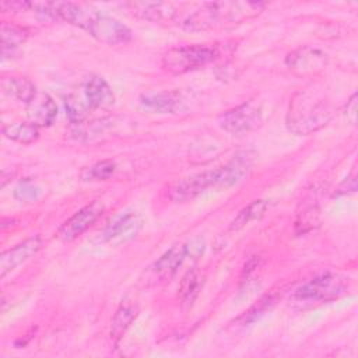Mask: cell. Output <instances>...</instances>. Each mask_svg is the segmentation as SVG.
Here are the masks:
<instances>
[{
  "instance_id": "7",
  "label": "cell",
  "mask_w": 358,
  "mask_h": 358,
  "mask_svg": "<svg viewBox=\"0 0 358 358\" xmlns=\"http://www.w3.org/2000/svg\"><path fill=\"white\" fill-rule=\"evenodd\" d=\"M220 126L235 136L246 134L262 123V109L255 102H246L224 112L220 119Z\"/></svg>"
},
{
  "instance_id": "26",
  "label": "cell",
  "mask_w": 358,
  "mask_h": 358,
  "mask_svg": "<svg viewBox=\"0 0 358 358\" xmlns=\"http://www.w3.org/2000/svg\"><path fill=\"white\" fill-rule=\"evenodd\" d=\"M87 109H90L87 102H83L76 95H70L66 98V113L69 115V119L71 120L73 124L84 122Z\"/></svg>"
},
{
  "instance_id": "13",
  "label": "cell",
  "mask_w": 358,
  "mask_h": 358,
  "mask_svg": "<svg viewBox=\"0 0 358 358\" xmlns=\"http://www.w3.org/2000/svg\"><path fill=\"white\" fill-rule=\"evenodd\" d=\"M84 98L90 109H106L113 105L115 95L105 78L92 76L84 84Z\"/></svg>"
},
{
  "instance_id": "11",
  "label": "cell",
  "mask_w": 358,
  "mask_h": 358,
  "mask_svg": "<svg viewBox=\"0 0 358 358\" xmlns=\"http://www.w3.org/2000/svg\"><path fill=\"white\" fill-rule=\"evenodd\" d=\"M327 63V57L323 52L305 46L291 52L287 59L285 64L289 70L296 71L299 74H312L322 70Z\"/></svg>"
},
{
  "instance_id": "3",
  "label": "cell",
  "mask_w": 358,
  "mask_h": 358,
  "mask_svg": "<svg viewBox=\"0 0 358 358\" xmlns=\"http://www.w3.org/2000/svg\"><path fill=\"white\" fill-rule=\"evenodd\" d=\"M264 3L260 1H213L201 4L192 13L182 27L186 31L200 32L215 28H228L257 17Z\"/></svg>"
},
{
  "instance_id": "6",
  "label": "cell",
  "mask_w": 358,
  "mask_h": 358,
  "mask_svg": "<svg viewBox=\"0 0 358 358\" xmlns=\"http://www.w3.org/2000/svg\"><path fill=\"white\" fill-rule=\"evenodd\" d=\"M348 289V278L337 273H323L313 277L295 291L299 301H331L341 296Z\"/></svg>"
},
{
  "instance_id": "9",
  "label": "cell",
  "mask_w": 358,
  "mask_h": 358,
  "mask_svg": "<svg viewBox=\"0 0 358 358\" xmlns=\"http://www.w3.org/2000/svg\"><path fill=\"white\" fill-rule=\"evenodd\" d=\"M105 206L95 200L80 208L71 215L57 231V238L63 242H70L84 234L103 213Z\"/></svg>"
},
{
  "instance_id": "14",
  "label": "cell",
  "mask_w": 358,
  "mask_h": 358,
  "mask_svg": "<svg viewBox=\"0 0 358 358\" xmlns=\"http://www.w3.org/2000/svg\"><path fill=\"white\" fill-rule=\"evenodd\" d=\"M143 108L157 113H173L182 109L183 98L178 91L148 92L140 96Z\"/></svg>"
},
{
  "instance_id": "8",
  "label": "cell",
  "mask_w": 358,
  "mask_h": 358,
  "mask_svg": "<svg viewBox=\"0 0 358 358\" xmlns=\"http://www.w3.org/2000/svg\"><path fill=\"white\" fill-rule=\"evenodd\" d=\"M143 227L141 215L134 210H126L116 215L103 231V241L119 246L131 241Z\"/></svg>"
},
{
  "instance_id": "15",
  "label": "cell",
  "mask_w": 358,
  "mask_h": 358,
  "mask_svg": "<svg viewBox=\"0 0 358 358\" xmlns=\"http://www.w3.org/2000/svg\"><path fill=\"white\" fill-rule=\"evenodd\" d=\"M27 116L29 123L38 127H48L57 116V106L48 94H36V96L28 102Z\"/></svg>"
},
{
  "instance_id": "21",
  "label": "cell",
  "mask_w": 358,
  "mask_h": 358,
  "mask_svg": "<svg viewBox=\"0 0 358 358\" xmlns=\"http://www.w3.org/2000/svg\"><path fill=\"white\" fill-rule=\"evenodd\" d=\"M28 32L25 28L11 22L1 24V56L4 57L7 52H13L21 43L25 42Z\"/></svg>"
},
{
  "instance_id": "2",
  "label": "cell",
  "mask_w": 358,
  "mask_h": 358,
  "mask_svg": "<svg viewBox=\"0 0 358 358\" xmlns=\"http://www.w3.org/2000/svg\"><path fill=\"white\" fill-rule=\"evenodd\" d=\"M250 166H252L250 157L246 152L239 154L224 166L194 173L192 176H187L175 182L169 187V192H168L169 199L176 203L187 201L197 197L199 194L204 193L207 189H211V187L227 189L241 182L250 171Z\"/></svg>"
},
{
  "instance_id": "29",
  "label": "cell",
  "mask_w": 358,
  "mask_h": 358,
  "mask_svg": "<svg viewBox=\"0 0 358 358\" xmlns=\"http://www.w3.org/2000/svg\"><path fill=\"white\" fill-rule=\"evenodd\" d=\"M344 115L347 116V120L352 124H355L357 120V94H352L351 98L347 101L344 108Z\"/></svg>"
},
{
  "instance_id": "28",
  "label": "cell",
  "mask_w": 358,
  "mask_h": 358,
  "mask_svg": "<svg viewBox=\"0 0 358 358\" xmlns=\"http://www.w3.org/2000/svg\"><path fill=\"white\" fill-rule=\"evenodd\" d=\"M14 196L24 203H34L39 199L41 196V190L38 186H35L34 183H31L29 180L21 182L15 190H14Z\"/></svg>"
},
{
  "instance_id": "5",
  "label": "cell",
  "mask_w": 358,
  "mask_h": 358,
  "mask_svg": "<svg viewBox=\"0 0 358 358\" xmlns=\"http://www.w3.org/2000/svg\"><path fill=\"white\" fill-rule=\"evenodd\" d=\"M220 56L215 45H183L171 48L162 57V67L172 74H183L214 62Z\"/></svg>"
},
{
  "instance_id": "25",
  "label": "cell",
  "mask_w": 358,
  "mask_h": 358,
  "mask_svg": "<svg viewBox=\"0 0 358 358\" xmlns=\"http://www.w3.org/2000/svg\"><path fill=\"white\" fill-rule=\"evenodd\" d=\"M200 287H201V277H200V274L197 271H194V270L189 271L182 278L180 285H179V296H180L182 302L190 305L196 299V296H197V294L200 291Z\"/></svg>"
},
{
  "instance_id": "18",
  "label": "cell",
  "mask_w": 358,
  "mask_h": 358,
  "mask_svg": "<svg viewBox=\"0 0 358 358\" xmlns=\"http://www.w3.org/2000/svg\"><path fill=\"white\" fill-rule=\"evenodd\" d=\"M1 87L3 90L14 96L18 101L22 102H31L36 96V88L31 80L21 76H11V77H3L1 78Z\"/></svg>"
},
{
  "instance_id": "10",
  "label": "cell",
  "mask_w": 358,
  "mask_h": 358,
  "mask_svg": "<svg viewBox=\"0 0 358 358\" xmlns=\"http://www.w3.org/2000/svg\"><path fill=\"white\" fill-rule=\"evenodd\" d=\"M42 245H43L42 238L35 235L15 245L14 248L3 252L0 256V275L6 277L7 273L14 270L21 263L27 262L42 248Z\"/></svg>"
},
{
  "instance_id": "4",
  "label": "cell",
  "mask_w": 358,
  "mask_h": 358,
  "mask_svg": "<svg viewBox=\"0 0 358 358\" xmlns=\"http://www.w3.org/2000/svg\"><path fill=\"white\" fill-rule=\"evenodd\" d=\"M331 116L329 101L312 91H299L289 102L287 127L295 134L306 136L326 126Z\"/></svg>"
},
{
  "instance_id": "27",
  "label": "cell",
  "mask_w": 358,
  "mask_h": 358,
  "mask_svg": "<svg viewBox=\"0 0 358 358\" xmlns=\"http://www.w3.org/2000/svg\"><path fill=\"white\" fill-rule=\"evenodd\" d=\"M317 210L313 206H309L306 210L298 214V218L295 221V232L298 235L305 234L313 228V225L317 222Z\"/></svg>"
},
{
  "instance_id": "20",
  "label": "cell",
  "mask_w": 358,
  "mask_h": 358,
  "mask_svg": "<svg viewBox=\"0 0 358 358\" xmlns=\"http://www.w3.org/2000/svg\"><path fill=\"white\" fill-rule=\"evenodd\" d=\"M268 206L270 204L267 200H255V201L249 203L231 221L229 231H239V229L245 228L248 224H250L252 221L260 220L268 210Z\"/></svg>"
},
{
  "instance_id": "19",
  "label": "cell",
  "mask_w": 358,
  "mask_h": 358,
  "mask_svg": "<svg viewBox=\"0 0 358 358\" xmlns=\"http://www.w3.org/2000/svg\"><path fill=\"white\" fill-rule=\"evenodd\" d=\"M138 313V308L129 301H124L117 308L113 319H112V327H110V336L115 338V341H119L126 330L130 327L133 320L136 319Z\"/></svg>"
},
{
  "instance_id": "1",
  "label": "cell",
  "mask_w": 358,
  "mask_h": 358,
  "mask_svg": "<svg viewBox=\"0 0 358 358\" xmlns=\"http://www.w3.org/2000/svg\"><path fill=\"white\" fill-rule=\"evenodd\" d=\"M31 8L48 17L63 20L80 27L92 38L106 45H122L131 39V31L119 20L99 13L94 7L83 3L56 1V3H31Z\"/></svg>"
},
{
  "instance_id": "12",
  "label": "cell",
  "mask_w": 358,
  "mask_h": 358,
  "mask_svg": "<svg viewBox=\"0 0 358 358\" xmlns=\"http://www.w3.org/2000/svg\"><path fill=\"white\" fill-rule=\"evenodd\" d=\"M136 17L151 22H166L172 21L176 15V8L171 3L161 1H134L124 4Z\"/></svg>"
},
{
  "instance_id": "17",
  "label": "cell",
  "mask_w": 358,
  "mask_h": 358,
  "mask_svg": "<svg viewBox=\"0 0 358 358\" xmlns=\"http://www.w3.org/2000/svg\"><path fill=\"white\" fill-rule=\"evenodd\" d=\"M187 257L189 256L186 245H173L154 263L152 270L157 275L162 278H169L178 271V268Z\"/></svg>"
},
{
  "instance_id": "23",
  "label": "cell",
  "mask_w": 358,
  "mask_h": 358,
  "mask_svg": "<svg viewBox=\"0 0 358 358\" xmlns=\"http://www.w3.org/2000/svg\"><path fill=\"white\" fill-rule=\"evenodd\" d=\"M116 171V164L112 159H102L84 166L80 171V179L83 182H99L108 180Z\"/></svg>"
},
{
  "instance_id": "24",
  "label": "cell",
  "mask_w": 358,
  "mask_h": 358,
  "mask_svg": "<svg viewBox=\"0 0 358 358\" xmlns=\"http://www.w3.org/2000/svg\"><path fill=\"white\" fill-rule=\"evenodd\" d=\"M275 303V298L274 295H266L262 299H259L253 306H250L246 312H243L236 320H235V326H249L252 323H255L256 320H259L263 315H266L273 305Z\"/></svg>"
},
{
  "instance_id": "22",
  "label": "cell",
  "mask_w": 358,
  "mask_h": 358,
  "mask_svg": "<svg viewBox=\"0 0 358 358\" xmlns=\"http://www.w3.org/2000/svg\"><path fill=\"white\" fill-rule=\"evenodd\" d=\"M3 134L20 144H31L38 140L39 129L32 123H11L3 126Z\"/></svg>"
},
{
  "instance_id": "16",
  "label": "cell",
  "mask_w": 358,
  "mask_h": 358,
  "mask_svg": "<svg viewBox=\"0 0 358 358\" xmlns=\"http://www.w3.org/2000/svg\"><path fill=\"white\" fill-rule=\"evenodd\" d=\"M115 119H99V120H94V122H81V123H76L71 130L70 134L73 138L78 140V141H87L91 143L94 140H98L103 136H106L108 133H113V127H115Z\"/></svg>"
}]
</instances>
